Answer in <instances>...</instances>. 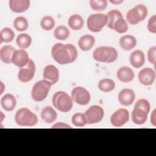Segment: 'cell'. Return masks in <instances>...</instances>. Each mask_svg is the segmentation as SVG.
<instances>
[{
	"mask_svg": "<svg viewBox=\"0 0 156 156\" xmlns=\"http://www.w3.org/2000/svg\"><path fill=\"white\" fill-rule=\"evenodd\" d=\"M53 58L60 65H66L74 62L77 57L76 47L71 44H55L51 50Z\"/></svg>",
	"mask_w": 156,
	"mask_h": 156,
	"instance_id": "obj_1",
	"label": "cell"
},
{
	"mask_svg": "<svg viewBox=\"0 0 156 156\" xmlns=\"http://www.w3.org/2000/svg\"><path fill=\"white\" fill-rule=\"evenodd\" d=\"M93 58L95 60L104 63H112L118 57V52L115 48L110 46H100L93 52Z\"/></svg>",
	"mask_w": 156,
	"mask_h": 156,
	"instance_id": "obj_2",
	"label": "cell"
},
{
	"mask_svg": "<svg viewBox=\"0 0 156 156\" xmlns=\"http://www.w3.org/2000/svg\"><path fill=\"white\" fill-rule=\"evenodd\" d=\"M52 102L54 107L63 113L68 112L73 107V99L65 91L55 92L52 96Z\"/></svg>",
	"mask_w": 156,
	"mask_h": 156,
	"instance_id": "obj_3",
	"label": "cell"
},
{
	"mask_svg": "<svg viewBox=\"0 0 156 156\" xmlns=\"http://www.w3.org/2000/svg\"><path fill=\"white\" fill-rule=\"evenodd\" d=\"M16 123L21 126L32 127L38 122V118L35 114L27 108H21L15 116Z\"/></svg>",
	"mask_w": 156,
	"mask_h": 156,
	"instance_id": "obj_4",
	"label": "cell"
},
{
	"mask_svg": "<svg viewBox=\"0 0 156 156\" xmlns=\"http://www.w3.org/2000/svg\"><path fill=\"white\" fill-rule=\"evenodd\" d=\"M52 85L50 82L45 79L36 82L33 86L31 91V96L33 100L36 102L43 101L47 97Z\"/></svg>",
	"mask_w": 156,
	"mask_h": 156,
	"instance_id": "obj_5",
	"label": "cell"
},
{
	"mask_svg": "<svg viewBox=\"0 0 156 156\" xmlns=\"http://www.w3.org/2000/svg\"><path fill=\"white\" fill-rule=\"evenodd\" d=\"M147 15V9L146 6L143 4H138L128 11L126 18L130 24L135 25L143 21Z\"/></svg>",
	"mask_w": 156,
	"mask_h": 156,
	"instance_id": "obj_6",
	"label": "cell"
},
{
	"mask_svg": "<svg viewBox=\"0 0 156 156\" xmlns=\"http://www.w3.org/2000/svg\"><path fill=\"white\" fill-rule=\"evenodd\" d=\"M108 22L107 16L103 13H95L89 16L87 20V27L93 32H100L107 25Z\"/></svg>",
	"mask_w": 156,
	"mask_h": 156,
	"instance_id": "obj_7",
	"label": "cell"
},
{
	"mask_svg": "<svg viewBox=\"0 0 156 156\" xmlns=\"http://www.w3.org/2000/svg\"><path fill=\"white\" fill-rule=\"evenodd\" d=\"M84 115L87 120V124H95L100 122L104 115V111L101 106L94 105L90 107Z\"/></svg>",
	"mask_w": 156,
	"mask_h": 156,
	"instance_id": "obj_8",
	"label": "cell"
},
{
	"mask_svg": "<svg viewBox=\"0 0 156 156\" xmlns=\"http://www.w3.org/2000/svg\"><path fill=\"white\" fill-rule=\"evenodd\" d=\"M71 98L77 104L85 105L89 103L91 96L90 93L85 88L77 87L71 91Z\"/></svg>",
	"mask_w": 156,
	"mask_h": 156,
	"instance_id": "obj_9",
	"label": "cell"
},
{
	"mask_svg": "<svg viewBox=\"0 0 156 156\" xmlns=\"http://www.w3.org/2000/svg\"><path fill=\"white\" fill-rule=\"evenodd\" d=\"M35 73V65L32 59L29 60V63L24 67L20 69L18 74V80L23 82L26 83L32 79Z\"/></svg>",
	"mask_w": 156,
	"mask_h": 156,
	"instance_id": "obj_10",
	"label": "cell"
},
{
	"mask_svg": "<svg viewBox=\"0 0 156 156\" xmlns=\"http://www.w3.org/2000/svg\"><path fill=\"white\" fill-rule=\"evenodd\" d=\"M129 113L125 108H119L113 113L110 118L111 124L116 127H120L128 122Z\"/></svg>",
	"mask_w": 156,
	"mask_h": 156,
	"instance_id": "obj_11",
	"label": "cell"
},
{
	"mask_svg": "<svg viewBox=\"0 0 156 156\" xmlns=\"http://www.w3.org/2000/svg\"><path fill=\"white\" fill-rule=\"evenodd\" d=\"M29 60L27 52L23 49L15 50L12 58V63L20 68L25 66L29 63Z\"/></svg>",
	"mask_w": 156,
	"mask_h": 156,
	"instance_id": "obj_12",
	"label": "cell"
},
{
	"mask_svg": "<svg viewBox=\"0 0 156 156\" xmlns=\"http://www.w3.org/2000/svg\"><path fill=\"white\" fill-rule=\"evenodd\" d=\"M155 79V71L151 68H144L138 73V80L143 85H152Z\"/></svg>",
	"mask_w": 156,
	"mask_h": 156,
	"instance_id": "obj_13",
	"label": "cell"
},
{
	"mask_svg": "<svg viewBox=\"0 0 156 156\" xmlns=\"http://www.w3.org/2000/svg\"><path fill=\"white\" fill-rule=\"evenodd\" d=\"M43 76L44 79L50 82L52 85L55 84L59 79L58 69L53 65H48L44 69Z\"/></svg>",
	"mask_w": 156,
	"mask_h": 156,
	"instance_id": "obj_14",
	"label": "cell"
},
{
	"mask_svg": "<svg viewBox=\"0 0 156 156\" xmlns=\"http://www.w3.org/2000/svg\"><path fill=\"white\" fill-rule=\"evenodd\" d=\"M135 99V92L129 88H124L118 94V101L121 104L124 106L130 105Z\"/></svg>",
	"mask_w": 156,
	"mask_h": 156,
	"instance_id": "obj_15",
	"label": "cell"
},
{
	"mask_svg": "<svg viewBox=\"0 0 156 156\" xmlns=\"http://www.w3.org/2000/svg\"><path fill=\"white\" fill-rule=\"evenodd\" d=\"M30 6L29 0H10L9 7L10 10L15 13H22L26 12Z\"/></svg>",
	"mask_w": 156,
	"mask_h": 156,
	"instance_id": "obj_16",
	"label": "cell"
},
{
	"mask_svg": "<svg viewBox=\"0 0 156 156\" xmlns=\"http://www.w3.org/2000/svg\"><path fill=\"white\" fill-rule=\"evenodd\" d=\"M116 76L118 79L124 83L131 82L135 77L133 70L128 66H122L119 68L117 71Z\"/></svg>",
	"mask_w": 156,
	"mask_h": 156,
	"instance_id": "obj_17",
	"label": "cell"
},
{
	"mask_svg": "<svg viewBox=\"0 0 156 156\" xmlns=\"http://www.w3.org/2000/svg\"><path fill=\"white\" fill-rule=\"evenodd\" d=\"M129 60L132 66L136 68H139L141 67L145 62L144 54L141 50H135L131 53Z\"/></svg>",
	"mask_w": 156,
	"mask_h": 156,
	"instance_id": "obj_18",
	"label": "cell"
},
{
	"mask_svg": "<svg viewBox=\"0 0 156 156\" xmlns=\"http://www.w3.org/2000/svg\"><path fill=\"white\" fill-rule=\"evenodd\" d=\"M94 43L95 38L93 35H85L79 38L78 41V45L82 51H87L93 47Z\"/></svg>",
	"mask_w": 156,
	"mask_h": 156,
	"instance_id": "obj_19",
	"label": "cell"
},
{
	"mask_svg": "<svg viewBox=\"0 0 156 156\" xmlns=\"http://www.w3.org/2000/svg\"><path fill=\"white\" fill-rule=\"evenodd\" d=\"M1 105L3 109L7 112H10L16 107V100L14 96L7 93L1 98Z\"/></svg>",
	"mask_w": 156,
	"mask_h": 156,
	"instance_id": "obj_20",
	"label": "cell"
},
{
	"mask_svg": "<svg viewBox=\"0 0 156 156\" xmlns=\"http://www.w3.org/2000/svg\"><path fill=\"white\" fill-rule=\"evenodd\" d=\"M15 48L10 45L4 46L0 49V59L6 64L12 63V55L15 52Z\"/></svg>",
	"mask_w": 156,
	"mask_h": 156,
	"instance_id": "obj_21",
	"label": "cell"
},
{
	"mask_svg": "<svg viewBox=\"0 0 156 156\" xmlns=\"http://www.w3.org/2000/svg\"><path fill=\"white\" fill-rule=\"evenodd\" d=\"M57 117L56 111L51 106L44 107L41 112V118L46 123L53 122Z\"/></svg>",
	"mask_w": 156,
	"mask_h": 156,
	"instance_id": "obj_22",
	"label": "cell"
},
{
	"mask_svg": "<svg viewBox=\"0 0 156 156\" xmlns=\"http://www.w3.org/2000/svg\"><path fill=\"white\" fill-rule=\"evenodd\" d=\"M136 44V38L130 35L122 36L119 39V45L125 51H130L134 48Z\"/></svg>",
	"mask_w": 156,
	"mask_h": 156,
	"instance_id": "obj_23",
	"label": "cell"
},
{
	"mask_svg": "<svg viewBox=\"0 0 156 156\" xmlns=\"http://www.w3.org/2000/svg\"><path fill=\"white\" fill-rule=\"evenodd\" d=\"M147 115L148 113L143 110L134 108L131 114L132 121L136 124H143L147 121Z\"/></svg>",
	"mask_w": 156,
	"mask_h": 156,
	"instance_id": "obj_24",
	"label": "cell"
},
{
	"mask_svg": "<svg viewBox=\"0 0 156 156\" xmlns=\"http://www.w3.org/2000/svg\"><path fill=\"white\" fill-rule=\"evenodd\" d=\"M68 25L69 27L74 30H80L83 26V20L82 17L78 14L73 15L68 20Z\"/></svg>",
	"mask_w": 156,
	"mask_h": 156,
	"instance_id": "obj_25",
	"label": "cell"
},
{
	"mask_svg": "<svg viewBox=\"0 0 156 156\" xmlns=\"http://www.w3.org/2000/svg\"><path fill=\"white\" fill-rule=\"evenodd\" d=\"M16 43L18 47L21 49H26L29 47L32 43L31 37L27 34H20L16 40Z\"/></svg>",
	"mask_w": 156,
	"mask_h": 156,
	"instance_id": "obj_26",
	"label": "cell"
},
{
	"mask_svg": "<svg viewBox=\"0 0 156 156\" xmlns=\"http://www.w3.org/2000/svg\"><path fill=\"white\" fill-rule=\"evenodd\" d=\"M107 26L108 28L113 29L115 23L119 18H122L123 16L122 13L118 10H112L107 13Z\"/></svg>",
	"mask_w": 156,
	"mask_h": 156,
	"instance_id": "obj_27",
	"label": "cell"
},
{
	"mask_svg": "<svg viewBox=\"0 0 156 156\" xmlns=\"http://www.w3.org/2000/svg\"><path fill=\"white\" fill-rule=\"evenodd\" d=\"M55 38L59 40H65L69 36V30L65 26L60 25L57 26L54 32Z\"/></svg>",
	"mask_w": 156,
	"mask_h": 156,
	"instance_id": "obj_28",
	"label": "cell"
},
{
	"mask_svg": "<svg viewBox=\"0 0 156 156\" xmlns=\"http://www.w3.org/2000/svg\"><path fill=\"white\" fill-rule=\"evenodd\" d=\"M115 82L110 79H103L98 83L99 89L103 92H110L115 88Z\"/></svg>",
	"mask_w": 156,
	"mask_h": 156,
	"instance_id": "obj_29",
	"label": "cell"
},
{
	"mask_svg": "<svg viewBox=\"0 0 156 156\" xmlns=\"http://www.w3.org/2000/svg\"><path fill=\"white\" fill-rule=\"evenodd\" d=\"M15 37V33L9 27H5L2 29L0 32V42L9 43L11 42Z\"/></svg>",
	"mask_w": 156,
	"mask_h": 156,
	"instance_id": "obj_30",
	"label": "cell"
},
{
	"mask_svg": "<svg viewBox=\"0 0 156 156\" xmlns=\"http://www.w3.org/2000/svg\"><path fill=\"white\" fill-rule=\"evenodd\" d=\"M14 28L18 31H24L28 28V21L27 19L23 16H18L16 18L13 23Z\"/></svg>",
	"mask_w": 156,
	"mask_h": 156,
	"instance_id": "obj_31",
	"label": "cell"
},
{
	"mask_svg": "<svg viewBox=\"0 0 156 156\" xmlns=\"http://www.w3.org/2000/svg\"><path fill=\"white\" fill-rule=\"evenodd\" d=\"M72 123L77 127H83L87 124L85 115L82 113H75L71 118Z\"/></svg>",
	"mask_w": 156,
	"mask_h": 156,
	"instance_id": "obj_32",
	"label": "cell"
},
{
	"mask_svg": "<svg viewBox=\"0 0 156 156\" xmlns=\"http://www.w3.org/2000/svg\"><path fill=\"white\" fill-rule=\"evenodd\" d=\"M40 26L43 30H50L55 26V20L51 16H45L41 20Z\"/></svg>",
	"mask_w": 156,
	"mask_h": 156,
	"instance_id": "obj_33",
	"label": "cell"
},
{
	"mask_svg": "<svg viewBox=\"0 0 156 156\" xmlns=\"http://www.w3.org/2000/svg\"><path fill=\"white\" fill-rule=\"evenodd\" d=\"M113 29H114L118 33L123 34L127 31L128 25L123 18H119L115 23Z\"/></svg>",
	"mask_w": 156,
	"mask_h": 156,
	"instance_id": "obj_34",
	"label": "cell"
},
{
	"mask_svg": "<svg viewBox=\"0 0 156 156\" xmlns=\"http://www.w3.org/2000/svg\"><path fill=\"white\" fill-rule=\"evenodd\" d=\"M90 4L91 9L95 11L104 10L107 5V1L106 0H98L90 1Z\"/></svg>",
	"mask_w": 156,
	"mask_h": 156,
	"instance_id": "obj_35",
	"label": "cell"
},
{
	"mask_svg": "<svg viewBox=\"0 0 156 156\" xmlns=\"http://www.w3.org/2000/svg\"><path fill=\"white\" fill-rule=\"evenodd\" d=\"M134 108H138L149 113L151 108V105L147 100L145 99H140L138 100L135 103Z\"/></svg>",
	"mask_w": 156,
	"mask_h": 156,
	"instance_id": "obj_36",
	"label": "cell"
},
{
	"mask_svg": "<svg viewBox=\"0 0 156 156\" xmlns=\"http://www.w3.org/2000/svg\"><path fill=\"white\" fill-rule=\"evenodd\" d=\"M147 29L152 34L156 33V15H154L149 18L147 23Z\"/></svg>",
	"mask_w": 156,
	"mask_h": 156,
	"instance_id": "obj_37",
	"label": "cell"
},
{
	"mask_svg": "<svg viewBox=\"0 0 156 156\" xmlns=\"http://www.w3.org/2000/svg\"><path fill=\"white\" fill-rule=\"evenodd\" d=\"M156 46L150 48L147 52V58L150 63L155 65L156 60Z\"/></svg>",
	"mask_w": 156,
	"mask_h": 156,
	"instance_id": "obj_38",
	"label": "cell"
},
{
	"mask_svg": "<svg viewBox=\"0 0 156 156\" xmlns=\"http://www.w3.org/2000/svg\"><path fill=\"white\" fill-rule=\"evenodd\" d=\"M52 129H55V128H57V129H64V128H71V127L68 125V124H66L65 123H63V122H58V123H56L54 125L52 126Z\"/></svg>",
	"mask_w": 156,
	"mask_h": 156,
	"instance_id": "obj_39",
	"label": "cell"
},
{
	"mask_svg": "<svg viewBox=\"0 0 156 156\" xmlns=\"http://www.w3.org/2000/svg\"><path fill=\"white\" fill-rule=\"evenodd\" d=\"M151 123L152 124V125L154 126H156V119H155V110H154V111L152 112V113L151 116Z\"/></svg>",
	"mask_w": 156,
	"mask_h": 156,
	"instance_id": "obj_40",
	"label": "cell"
},
{
	"mask_svg": "<svg viewBox=\"0 0 156 156\" xmlns=\"http://www.w3.org/2000/svg\"><path fill=\"white\" fill-rule=\"evenodd\" d=\"M122 1H123L122 0H121V1H112V0H110V2L111 3H113V4H119L121 2H122Z\"/></svg>",
	"mask_w": 156,
	"mask_h": 156,
	"instance_id": "obj_41",
	"label": "cell"
}]
</instances>
